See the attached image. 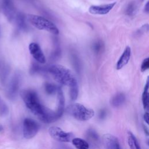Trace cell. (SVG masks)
I'll return each instance as SVG.
<instances>
[{
    "instance_id": "1",
    "label": "cell",
    "mask_w": 149,
    "mask_h": 149,
    "mask_svg": "<svg viewBox=\"0 0 149 149\" xmlns=\"http://www.w3.org/2000/svg\"><path fill=\"white\" fill-rule=\"evenodd\" d=\"M20 95L27 108L42 122L49 123L59 119L55 111L49 109L41 103L36 91L30 89L23 90Z\"/></svg>"
},
{
    "instance_id": "2",
    "label": "cell",
    "mask_w": 149,
    "mask_h": 149,
    "mask_svg": "<svg viewBox=\"0 0 149 149\" xmlns=\"http://www.w3.org/2000/svg\"><path fill=\"white\" fill-rule=\"evenodd\" d=\"M47 70L55 80L61 85L66 86L69 87L78 85L77 79L73 73L63 65H52L48 68Z\"/></svg>"
},
{
    "instance_id": "3",
    "label": "cell",
    "mask_w": 149,
    "mask_h": 149,
    "mask_svg": "<svg viewBox=\"0 0 149 149\" xmlns=\"http://www.w3.org/2000/svg\"><path fill=\"white\" fill-rule=\"evenodd\" d=\"M67 113L75 119L79 121H87L94 115L93 109L86 107L79 103H73L66 108Z\"/></svg>"
},
{
    "instance_id": "4",
    "label": "cell",
    "mask_w": 149,
    "mask_h": 149,
    "mask_svg": "<svg viewBox=\"0 0 149 149\" xmlns=\"http://www.w3.org/2000/svg\"><path fill=\"white\" fill-rule=\"evenodd\" d=\"M26 19L32 26L38 30L47 31L55 35L59 34V30L57 27L52 22L45 17L29 14L27 15Z\"/></svg>"
},
{
    "instance_id": "5",
    "label": "cell",
    "mask_w": 149,
    "mask_h": 149,
    "mask_svg": "<svg viewBox=\"0 0 149 149\" xmlns=\"http://www.w3.org/2000/svg\"><path fill=\"white\" fill-rule=\"evenodd\" d=\"M40 129L38 123L33 119L25 118L23 123V133L25 139H30L34 137Z\"/></svg>"
},
{
    "instance_id": "6",
    "label": "cell",
    "mask_w": 149,
    "mask_h": 149,
    "mask_svg": "<svg viewBox=\"0 0 149 149\" xmlns=\"http://www.w3.org/2000/svg\"><path fill=\"white\" fill-rule=\"evenodd\" d=\"M48 133L52 139L63 143L70 142L74 137V134L72 133L66 132L58 126L50 127L48 129Z\"/></svg>"
},
{
    "instance_id": "7",
    "label": "cell",
    "mask_w": 149,
    "mask_h": 149,
    "mask_svg": "<svg viewBox=\"0 0 149 149\" xmlns=\"http://www.w3.org/2000/svg\"><path fill=\"white\" fill-rule=\"evenodd\" d=\"M21 75L16 73L9 81L6 89V95L9 99L13 100L17 97L21 83Z\"/></svg>"
},
{
    "instance_id": "8",
    "label": "cell",
    "mask_w": 149,
    "mask_h": 149,
    "mask_svg": "<svg viewBox=\"0 0 149 149\" xmlns=\"http://www.w3.org/2000/svg\"><path fill=\"white\" fill-rule=\"evenodd\" d=\"M2 12L9 22H13L17 13L12 0H2L1 3Z\"/></svg>"
},
{
    "instance_id": "9",
    "label": "cell",
    "mask_w": 149,
    "mask_h": 149,
    "mask_svg": "<svg viewBox=\"0 0 149 149\" xmlns=\"http://www.w3.org/2000/svg\"><path fill=\"white\" fill-rule=\"evenodd\" d=\"M29 49L30 54L34 59L39 63L44 64L46 62L45 56L40 47L36 42H31L29 44Z\"/></svg>"
},
{
    "instance_id": "10",
    "label": "cell",
    "mask_w": 149,
    "mask_h": 149,
    "mask_svg": "<svg viewBox=\"0 0 149 149\" xmlns=\"http://www.w3.org/2000/svg\"><path fill=\"white\" fill-rule=\"evenodd\" d=\"M101 140L104 146L107 149H119V142L116 137L109 134L106 133L102 136Z\"/></svg>"
},
{
    "instance_id": "11",
    "label": "cell",
    "mask_w": 149,
    "mask_h": 149,
    "mask_svg": "<svg viewBox=\"0 0 149 149\" xmlns=\"http://www.w3.org/2000/svg\"><path fill=\"white\" fill-rule=\"evenodd\" d=\"M116 2L100 5H92L88 9V12L93 15H106L114 7Z\"/></svg>"
},
{
    "instance_id": "12",
    "label": "cell",
    "mask_w": 149,
    "mask_h": 149,
    "mask_svg": "<svg viewBox=\"0 0 149 149\" xmlns=\"http://www.w3.org/2000/svg\"><path fill=\"white\" fill-rule=\"evenodd\" d=\"M130 56L131 49L129 46H127L116 64V69L117 70H120L126 66L130 59Z\"/></svg>"
},
{
    "instance_id": "13",
    "label": "cell",
    "mask_w": 149,
    "mask_h": 149,
    "mask_svg": "<svg viewBox=\"0 0 149 149\" xmlns=\"http://www.w3.org/2000/svg\"><path fill=\"white\" fill-rule=\"evenodd\" d=\"M56 94L58 97V107L55 112L58 116L60 118L62 116L65 109V98L63 91L60 87H58Z\"/></svg>"
},
{
    "instance_id": "14",
    "label": "cell",
    "mask_w": 149,
    "mask_h": 149,
    "mask_svg": "<svg viewBox=\"0 0 149 149\" xmlns=\"http://www.w3.org/2000/svg\"><path fill=\"white\" fill-rule=\"evenodd\" d=\"M13 21L19 30H26L27 29V26L26 22V17L22 13L17 12Z\"/></svg>"
},
{
    "instance_id": "15",
    "label": "cell",
    "mask_w": 149,
    "mask_h": 149,
    "mask_svg": "<svg viewBox=\"0 0 149 149\" xmlns=\"http://www.w3.org/2000/svg\"><path fill=\"white\" fill-rule=\"evenodd\" d=\"M125 94L122 93H118L112 97L110 103L113 107H119L125 102Z\"/></svg>"
},
{
    "instance_id": "16",
    "label": "cell",
    "mask_w": 149,
    "mask_h": 149,
    "mask_svg": "<svg viewBox=\"0 0 149 149\" xmlns=\"http://www.w3.org/2000/svg\"><path fill=\"white\" fill-rule=\"evenodd\" d=\"M71 142L78 149H87L89 148V143L84 139L79 137H73Z\"/></svg>"
},
{
    "instance_id": "17",
    "label": "cell",
    "mask_w": 149,
    "mask_h": 149,
    "mask_svg": "<svg viewBox=\"0 0 149 149\" xmlns=\"http://www.w3.org/2000/svg\"><path fill=\"white\" fill-rule=\"evenodd\" d=\"M86 136L88 141L90 142L92 144H97L99 143V136L94 129H89L87 131Z\"/></svg>"
},
{
    "instance_id": "18",
    "label": "cell",
    "mask_w": 149,
    "mask_h": 149,
    "mask_svg": "<svg viewBox=\"0 0 149 149\" xmlns=\"http://www.w3.org/2000/svg\"><path fill=\"white\" fill-rule=\"evenodd\" d=\"M127 143L130 148H132V149L140 148L139 143L136 137L130 131L127 132Z\"/></svg>"
},
{
    "instance_id": "19",
    "label": "cell",
    "mask_w": 149,
    "mask_h": 149,
    "mask_svg": "<svg viewBox=\"0 0 149 149\" xmlns=\"http://www.w3.org/2000/svg\"><path fill=\"white\" fill-rule=\"evenodd\" d=\"M142 103L144 109L146 110L148 109V80L147 79L146 84L144 88V91L142 94Z\"/></svg>"
},
{
    "instance_id": "20",
    "label": "cell",
    "mask_w": 149,
    "mask_h": 149,
    "mask_svg": "<svg viewBox=\"0 0 149 149\" xmlns=\"http://www.w3.org/2000/svg\"><path fill=\"white\" fill-rule=\"evenodd\" d=\"M9 68L6 65L1 63H0V77L2 83H5L6 79L9 73Z\"/></svg>"
},
{
    "instance_id": "21",
    "label": "cell",
    "mask_w": 149,
    "mask_h": 149,
    "mask_svg": "<svg viewBox=\"0 0 149 149\" xmlns=\"http://www.w3.org/2000/svg\"><path fill=\"white\" fill-rule=\"evenodd\" d=\"M58 88V86L50 83H46L44 85V89L45 92L49 95H52L56 93Z\"/></svg>"
},
{
    "instance_id": "22",
    "label": "cell",
    "mask_w": 149,
    "mask_h": 149,
    "mask_svg": "<svg viewBox=\"0 0 149 149\" xmlns=\"http://www.w3.org/2000/svg\"><path fill=\"white\" fill-rule=\"evenodd\" d=\"M136 11V5L134 2L129 3L126 9V14L129 16H132L134 15Z\"/></svg>"
},
{
    "instance_id": "23",
    "label": "cell",
    "mask_w": 149,
    "mask_h": 149,
    "mask_svg": "<svg viewBox=\"0 0 149 149\" xmlns=\"http://www.w3.org/2000/svg\"><path fill=\"white\" fill-rule=\"evenodd\" d=\"M104 47L103 43L101 41H97L95 42L93 45V49L95 53H99L101 52Z\"/></svg>"
},
{
    "instance_id": "24",
    "label": "cell",
    "mask_w": 149,
    "mask_h": 149,
    "mask_svg": "<svg viewBox=\"0 0 149 149\" xmlns=\"http://www.w3.org/2000/svg\"><path fill=\"white\" fill-rule=\"evenodd\" d=\"M9 109L8 106L3 102H0V116H3L8 113Z\"/></svg>"
},
{
    "instance_id": "25",
    "label": "cell",
    "mask_w": 149,
    "mask_h": 149,
    "mask_svg": "<svg viewBox=\"0 0 149 149\" xmlns=\"http://www.w3.org/2000/svg\"><path fill=\"white\" fill-rule=\"evenodd\" d=\"M40 71H41V68L40 66V65L37 63H33L30 70V73L32 74H34L39 73Z\"/></svg>"
},
{
    "instance_id": "26",
    "label": "cell",
    "mask_w": 149,
    "mask_h": 149,
    "mask_svg": "<svg viewBox=\"0 0 149 149\" xmlns=\"http://www.w3.org/2000/svg\"><path fill=\"white\" fill-rule=\"evenodd\" d=\"M149 68V58H147L144 59L141 65L140 70L141 72H145Z\"/></svg>"
},
{
    "instance_id": "27",
    "label": "cell",
    "mask_w": 149,
    "mask_h": 149,
    "mask_svg": "<svg viewBox=\"0 0 149 149\" xmlns=\"http://www.w3.org/2000/svg\"><path fill=\"white\" fill-rule=\"evenodd\" d=\"M148 26L147 24H146L145 25H143L139 30H137V34L138 35H140L143 33H145L146 31H148Z\"/></svg>"
},
{
    "instance_id": "28",
    "label": "cell",
    "mask_w": 149,
    "mask_h": 149,
    "mask_svg": "<svg viewBox=\"0 0 149 149\" xmlns=\"http://www.w3.org/2000/svg\"><path fill=\"white\" fill-rule=\"evenodd\" d=\"M107 115V112H106V111H105L104 109H102L100 112V115H99V118L101 119H104L105 116Z\"/></svg>"
},
{
    "instance_id": "29",
    "label": "cell",
    "mask_w": 149,
    "mask_h": 149,
    "mask_svg": "<svg viewBox=\"0 0 149 149\" xmlns=\"http://www.w3.org/2000/svg\"><path fill=\"white\" fill-rule=\"evenodd\" d=\"M143 118H144V120L146 122V123L147 124H148V112H146L144 113Z\"/></svg>"
},
{
    "instance_id": "30",
    "label": "cell",
    "mask_w": 149,
    "mask_h": 149,
    "mask_svg": "<svg viewBox=\"0 0 149 149\" xmlns=\"http://www.w3.org/2000/svg\"><path fill=\"white\" fill-rule=\"evenodd\" d=\"M144 11L146 13H148V11H149V2H147V3H146V4L145 5Z\"/></svg>"
},
{
    "instance_id": "31",
    "label": "cell",
    "mask_w": 149,
    "mask_h": 149,
    "mask_svg": "<svg viewBox=\"0 0 149 149\" xmlns=\"http://www.w3.org/2000/svg\"><path fill=\"white\" fill-rule=\"evenodd\" d=\"M144 131H145L146 133L147 134V135H148V129H147L145 126L144 127Z\"/></svg>"
},
{
    "instance_id": "32",
    "label": "cell",
    "mask_w": 149,
    "mask_h": 149,
    "mask_svg": "<svg viewBox=\"0 0 149 149\" xmlns=\"http://www.w3.org/2000/svg\"><path fill=\"white\" fill-rule=\"evenodd\" d=\"M3 126H2L1 125H0V132H2V131L3 130Z\"/></svg>"
},
{
    "instance_id": "33",
    "label": "cell",
    "mask_w": 149,
    "mask_h": 149,
    "mask_svg": "<svg viewBox=\"0 0 149 149\" xmlns=\"http://www.w3.org/2000/svg\"><path fill=\"white\" fill-rule=\"evenodd\" d=\"M0 33H1V29H0Z\"/></svg>"
},
{
    "instance_id": "34",
    "label": "cell",
    "mask_w": 149,
    "mask_h": 149,
    "mask_svg": "<svg viewBox=\"0 0 149 149\" xmlns=\"http://www.w3.org/2000/svg\"><path fill=\"white\" fill-rule=\"evenodd\" d=\"M0 102H1V100H0Z\"/></svg>"
}]
</instances>
